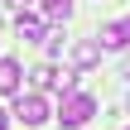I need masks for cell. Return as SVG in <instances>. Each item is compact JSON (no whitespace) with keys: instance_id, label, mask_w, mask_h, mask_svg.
Returning <instances> with one entry per match:
<instances>
[{"instance_id":"277c9868","label":"cell","mask_w":130,"mask_h":130,"mask_svg":"<svg viewBox=\"0 0 130 130\" xmlns=\"http://www.w3.org/2000/svg\"><path fill=\"white\" fill-rule=\"evenodd\" d=\"M72 63H77V68H96V63H101V43H96V39H77V43H72Z\"/></svg>"},{"instance_id":"ba28073f","label":"cell","mask_w":130,"mask_h":130,"mask_svg":"<svg viewBox=\"0 0 130 130\" xmlns=\"http://www.w3.org/2000/svg\"><path fill=\"white\" fill-rule=\"evenodd\" d=\"M5 5H14V10H29V5H34V0H5Z\"/></svg>"},{"instance_id":"3957f363","label":"cell","mask_w":130,"mask_h":130,"mask_svg":"<svg viewBox=\"0 0 130 130\" xmlns=\"http://www.w3.org/2000/svg\"><path fill=\"white\" fill-rule=\"evenodd\" d=\"M14 34H19L24 43H39V39H43V19L29 14V10H19V14H14Z\"/></svg>"},{"instance_id":"5b68a950","label":"cell","mask_w":130,"mask_h":130,"mask_svg":"<svg viewBox=\"0 0 130 130\" xmlns=\"http://www.w3.org/2000/svg\"><path fill=\"white\" fill-rule=\"evenodd\" d=\"M0 96H19V63L0 58Z\"/></svg>"},{"instance_id":"6da1fadb","label":"cell","mask_w":130,"mask_h":130,"mask_svg":"<svg viewBox=\"0 0 130 130\" xmlns=\"http://www.w3.org/2000/svg\"><path fill=\"white\" fill-rule=\"evenodd\" d=\"M92 116H96V101H92L87 92H72V96H63V111H58V121H63L68 130H82Z\"/></svg>"},{"instance_id":"8992f818","label":"cell","mask_w":130,"mask_h":130,"mask_svg":"<svg viewBox=\"0 0 130 130\" xmlns=\"http://www.w3.org/2000/svg\"><path fill=\"white\" fill-rule=\"evenodd\" d=\"M43 14L48 19H72V0H43Z\"/></svg>"},{"instance_id":"9c48e42d","label":"cell","mask_w":130,"mask_h":130,"mask_svg":"<svg viewBox=\"0 0 130 130\" xmlns=\"http://www.w3.org/2000/svg\"><path fill=\"white\" fill-rule=\"evenodd\" d=\"M0 130H10V121H5V111H0Z\"/></svg>"},{"instance_id":"7a4b0ae2","label":"cell","mask_w":130,"mask_h":130,"mask_svg":"<svg viewBox=\"0 0 130 130\" xmlns=\"http://www.w3.org/2000/svg\"><path fill=\"white\" fill-rule=\"evenodd\" d=\"M14 121L29 125V130H39L48 121V101H43L39 92H19V96H14Z\"/></svg>"},{"instance_id":"8fae6325","label":"cell","mask_w":130,"mask_h":130,"mask_svg":"<svg viewBox=\"0 0 130 130\" xmlns=\"http://www.w3.org/2000/svg\"><path fill=\"white\" fill-rule=\"evenodd\" d=\"M125 111H130V96H125Z\"/></svg>"},{"instance_id":"30bf717a","label":"cell","mask_w":130,"mask_h":130,"mask_svg":"<svg viewBox=\"0 0 130 130\" xmlns=\"http://www.w3.org/2000/svg\"><path fill=\"white\" fill-rule=\"evenodd\" d=\"M125 77H130V53H125Z\"/></svg>"},{"instance_id":"52a82bcc","label":"cell","mask_w":130,"mask_h":130,"mask_svg":"<svg viewBox=\"0 0 130 130\" xmlns=\"http://www.w3.org/2000/svg\"><path fill=\"white\" fill-rule=\"evenodd\" d=\"M34 82H39V87H48V92H58V72H53L48 63H43V68H34Z\"/></svg>"}]
</instances>
